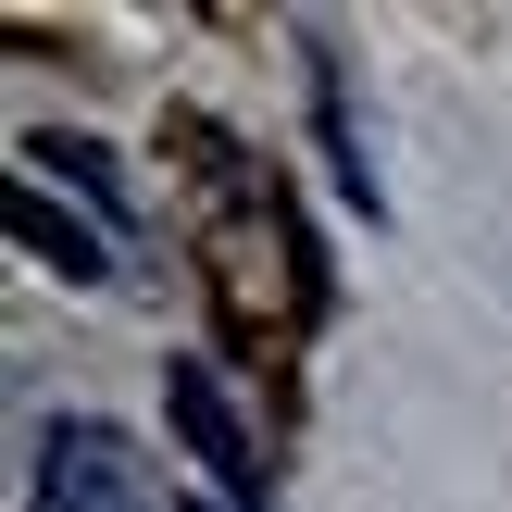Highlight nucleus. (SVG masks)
<instances>
[{
	"label": "nucleus",
	"instance_id": "f257e3e1",
	"mask_svg": "<svg viewBox=\"0 0 512 512\" xmlns=\"http://www.w3.org/2000/svg\"><path fill=\"white\" fill-rule=\"evenodd\" d=\"M38 512H150V463L100 413L38 425Z\"/></svg>",
	"mask_w": 512,
	"mask_h": 512
},
{
	"label": "nucleus",
	"instance_id": "f03ea898",
	"mask_svg": "<svg viewBox=\"0 0 512 512\" xmlns=\"http://www.w3.org/2000/svg\"><path fill=\"white\" fill-rule=\"evenodd\" d=\"M163 400H175V425H188V450L213 463V488H225V500H250V488H263V450H250V425L225 413L213 363H175V375H163Z\"/></svg>",
	"mask_w": 512,
	"mask_h": 512
},
{
	"label": "nucleus",
	"instance_id": "7ed1b4c3",
	"mask_svg": "<svg viewBox=\"0 0 512 512\" xmlns=\"http://www.w3.org/2000/svg\"><path fill=\"white\" fill-rule=\"evenodd\" d=\"M25 238H38V263H63V275H100V263H113V250H100L88 225H50L38 200H25Z\"/></svg>",
	"mask_w": 512,
	"mask_h": 512
}]
</instances>
